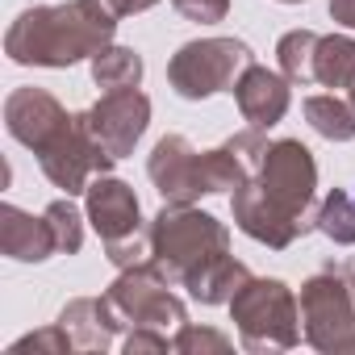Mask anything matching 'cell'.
Returning <instances> with one entry per match:
<instances>
[{"instance_id": "obj_1", "label": "cell", "mask_w": 355, "mask_h": 355, "mask_svg": "<svg viewBox=\"0 0 355 355\" xmlns=\"http://www.w3.org/2000/svg\"><path fill=\"white\" fill-rule=\"evenodd\" d=\"M318 163L301 138H276L268 142L255 175L230 197L234 226L272 247L284 251L309 230H318Z\"/></svg>"}, {"instance_id": "obj_2", "label": "cell", "mask_w": 355, "mask_h": 355, "mask_svg": "<svg viewBox=\"0 0 355 355\" xmlns=\"http://www.w3.org/2000/svg\"><path fill=\"white\" fill-rule=\"evenodd\" d=\"M117 21L101 0H67V5H34L26 9L9 34H5V55L21 67H71L80 59L101 55Z\"/></svg>"}, {"instance_id": "obj_3", "label": "cell", "mask_w": 355, "mask_h": 355, "mask_svg": "<svg viewBox=\"0 0 355 355\" xmlns=\"http://www.w3.org/2000/svg\"><path fill=\"white\" fill-rule=\"evenodd\" d=\"M230 251V230L197 205H163L150 218V263L171 284L184 288L209 259Z\"/></svg>"}, {"instance_id": "obj_4", "label": "cell", "mask_w": 355, "mask_h": 355, "mask_svg": "<svg viewBox=\"0 0 355 355\" xmlns=\"http://www.w3.org/2000/svg\"><path fill=\"white\" fill-rule=\"evenodd\" d=\"M230 318L239 326V347L255 351V355H263V351H293L305 338V330H301V301L276 276H251L234 293Z\"/></svg>"}, {"instance_id": "obj_5", "label": "cell", "mask_w": 355, "mask_h": 355, "mask_svg": "<svg viewBox=\"0 0 355 355\" xmlns=\"http://www.w3.org/2000/svg\"><path fill=\"white\" fill-rule=\"evenodd\" d=\"M247 63H255V55L243 38H197L167 59V84L184 101H205L214 92H234Z\"/></svg>"}, {"instance_id": "obj_6", "label": "cell", "mask_w": 355, "mask_h": 355, "mask_svg": "<svg viewBox=\"0 0 355 355\" xmlns=\"http://www.w3.org/2000/svg\"><path fill=\"white\" fill-rule=\"evenodd\" d=\"M301 330L313 351L347 355L355 351V293L343 276V268L313 272L301 284Z\"/></svg>"}, {"instance_id": "obj_7", "label": "cell", "mask_w": 355, "mask_h": 355, "mask_svg": "<svg viewBox=\"0 0 355 355\" xmlns=\"http://www.w3.org/2000/svg\"><path fill=\"white\" fill-rule=\"evenodd\" d=\"M109 309L117 313V322L125 330L134 326H155V330H180L189 322V309L184 301L171 293V284L155 272V263H134V268H121V276L109 284L105 293Z\"/></svg>"}, {"instance_id": "obj_8", "label": "cell", "mask_w": 355, "mask_h": 355, "mask_svg": "<svg viewBox=\"0 0 355 355\" xmlns=\"http://www.w3.org/2000/svg\"><path fill=\"white\" fill-rule=\"evenodd\" d=\"M38 163H42L46 180H51L55 189H63L67 197H80V193H88V184L96 180V175H105L117 159L92 138L84 113H76L71 125H67L46 150H38Z\"/></svg>"}, {"instance_id": "obj_9", "label": "cell", "mask_w": 355, "mask_h": 355, "mask_svg": "<svg viewBox=\"0 0 355 355\" xmlns=\"http://www.w3.org/2000/svg\"><path fill=\"white\" fill-rule=\"evenodd\" d=\"M84 121L113 159H125L150 125V101L138 88H117V92H105L92 109H84Z\"/></svg>"}, {"instance_id": "obj_10", "label": "cell", "mask_w": 355, "mask_h": 355, "mask_svg": "<svg viewBox=\"0 0 355 355\" xmlns=\"http://www.w3.org/2000/svg\"><path fill=\"white\" fill-rule=\"evenodd\" d=\"M146 175L159 189L163 201L171 205H193L205 197V180H201V150L184 138V134H167L155 142L150 159H146Z\"/></svg>"}, {"instance_id": "obj_11", "label": "cell", "mask_w": 355, "mask_h": 355, "mask_svg": "<svg viewBox=\"0 0 355 355\" xmlns=\"http://www.w3.org/2000/svg\"><path fill=\"white\" fill-rule=\"evenodd\" d=\"M5 125L21 146H30L38 155L71 125V113L46 88H13L5 101Z\"/></svg>"}, {"instance_id": "obj_12", "label": "cell", "mask_w": 355, "mask_h": 355, "mask_svg": "<svg viewBox=\"0 0 355 355\" xmlns=\"http://www.w3.org/2000/svg\"><path fill=\"white\" fill-rule=\"evenodd\" d=\"M84 214L92 222V230L101 234V243H121V239H134V234H146L150 226H142V209H138V197L125 180L117 175H96L84 193Z\"/></svg>"}, {"instance_id": "obj_13", "label": "cell", "mask_w": 355, "mask_h": 355, "mask_svg": "<svg viewBox=\"0 0 355 355\" xmlns=\"http://www.w3.org/2000/svg\"><path fill=\"white\" fill-rule=\"evenodd\" d=\"M234 101H239V113H243L255 130H272V125L284 121L293 92H288L284 71H272V67H263V63H247L243 76L234 80Z\"/></svg>"}, {"instance_id": "obj_14", "label": "cell", "mask_w": 355, "mask_h": 355, "mask_svg": "<svg viewBox=\"0 0 355 355\" xmlns=\"http://www.w3.org/2000/svg\"><path fill=\"white\" fill-rule=\"evenodd\" d=\"M0 251L17 263H42L51 255H59V243H55L46 214L34 218L17 205H0Z\"/></svg>"}, {"instance_id": "obj_15", "label": "cell", "mask_w": 355, "mask_h": 355, "mask_svg": "<svg viewBox=\"0 0 355 355\" xmlns=\"http://www.w3.org/2000/svg\"><path fill=\"white\" fill-rule=\"evenodd\" d=\"M59 326L71 334L76 351H109L117 330H121V322H117V313L109 309L105 297H76V301H67L63 313H59Z\"/></svg>"}, {"instance_id": "obj_16", "label": "cell", "mask_w": 355, "mask_h": 355, "mask_svg": "<svg viewBox=\"0 0 355 355\" xmlns=\"http://www.w3.org/2000/svg\"><path fill=\"white\" fill-rule=\"evenodd\" d=\"M251 280V272H247V263L243 259H234L230 251L226 255H218V259H209L184 288H189V297L193 301H201V305H230L234 301V293L243 288Z\"/></svg>"}, {"instance_id": "obj_17", "label": "cell", "mask_w": 355, "mask_h": 355, "mask_svg": "<svg viewBox=\"0 0 355 355\" xmlns=\"http://www.w3.org/2000/svg\"><path fill=\"white\" fill-rule=\"evenodd\" d=\"M313 80L326 88H351L355 84V38L322 34L318 55H313Z\"/></svg>"}, {"instance_id": "obj_18", "label": "cell", "mask_w": 355, "mask_h": 355, "mask_svg": "<svg viewBox=\"0 0 355 355\" xmlns=\"http://www.w3.org/2000/svg\"><path fill=\"white\" fill-rule=\"evenodd\" d=\"M305 121L326 138V142H351L355 138V105L322 92V96H305Z\"/></svg>"}, {"instance_id": "obj_19", "label": "cell", "mask_w": 355, "mask_h": 355, "mask_svg": "<svg viewBox=\"0 0 355 355\" xmlns=\"http://www.w3.org/2000/svg\"><path fill=\"white\" fill-rule=\"evenodd\" d=\"M92 84L105 88V92H117V88H138L142 84V59L130 51V46H105L101 55H92Z\"/></svg>"}, {"instance_id": "obj_20", "label": "cell", "mask_w": 355, "mask_h": 355, "mask_svg": "<svg viewBox=\"0 0 355 355\" xmlns=\"http://www.w3.org/2000/svg\"><path fill=\"white\" fill-rule=\"evenodd\" d=\"M318 38L313 30H288L276 42V59L288 84H313V55H318Z\"/></svg>"}, {"instance_id": "obj_21", "label": "cell", "mask_w": 355, "mask_h": 355, "mask_svg": "<svg viewBox=\"0 0 355 355\" xmlns=\"http://www.w3.org/2000/svg\"><path fill=\"white\" fill-rule=\"evenodd\" d=\"M318 230L338 247H355V193L330 189L318 205Z\"/></svg>"}, {"instance_id": "obj_22", "label": "cell", "mask_w": 355, "mask_h": 355, "mask_svg": "<svg viewBox=\"0 0 355 355\" xmlns=\"http://www.w3.org/2000/svg\"><path fill=\"white\" fill-rule=\"evenodd\" d=\"M46 222H51V230H55L59 255H76V251L84 247V222H88V214H80V209L71 205V197L51 201V205H46Z\"/></svg>"}, {"instance_id": "obj_23", "label": "cell", "mask_w": 355, "mask_h": 355, "mask_svg": "<svg viewBox=\"0 0 355 355\" xmlns=\"http://www.w3.org/2000/svg\"><path fill=\"white\" fill-rule=\"evenodd\" d=\"M230 347H234V343H230L222 330L193 326V322H184L180 330L171 334V351H180V355H197V351H201V355H205V351H218V355H222V351H230Z\"/></svg>"}, {"instance_id": "obj_24", "label": "cell", "mask_w": 355, "mask_h": 355, "mask_svg": "<svg viewBox=\"0 0 355 355\" xmlns=\"http://www.w3.org/2000/svg\"><path fill=\"white\" fill-rule=\"evenodd\" d=\"M13 351H51V355H71V351H76V343H71V334L55 322V326H46V330H34V334L17 338V343H13Z\"/></svg>"}, {"instance_id": "obj_25", "label": "cell", "mask_w": 355, "mask_h": 355, "mask_svg": "<svg viewBox=\"0 0 355 355\" xmlns=\"http://www.w3.org/2000/svg\"><path fill=\"white\" fill-rule=\"evenodd\" d=\"M171 9L184 21H201V26H218L230 17V0H171Z\"/></svg>"}, {"instance_id": "obj_26", "label": "cell", "mask_w": 355, "mask_h": 355, "mask_svg": "<svg viewBox=\"0 0 355 355\" xmlns=\"http://www.w3.org/2000/svg\"><path fill=\"white\" fill-rule=\"evenodd\" d=\"M101 5H105L113 17H134V13H146L150 5H159V0H101Z\"/></svg>"}, {"instance_id": "obj_27", "label": "cell", "mask_w": 355, "mask_h": 355, "mask_svg": "<svg viewBox=\"0 0 355 355\" xmlns=\"http://www.w3.org/2000/svg\"><path fill=\"white\" fill-rule=\"evenodd\" d=\"M330 17L343 30H355V0H330Z\"/></svg>"}, {"instance_id": "obj_28", "label": "cell", "mask_w": 355, "mask_h": 355, "mask_svg": "<svg viewBox=\"0 0 355 355\" xmlns=\"http://www.w3.org/2000/svg\"><path fill=\"white\" fill-rule=\"evenodd\" d=\"M338 268H343V276H347V284H351V293H355V255H351V259H343Z\"/></svg>"}, {"instance_id": "obj_29", "label": "cell", "mask_w": 355, "mask_h": 355, "mask_svg": "<svg viewBox=\"0 0 355 355\" xmlns=\"http://www.w3.org/2000/svg\"><path fill=\"white\" fill-rule=\"evenodd\" d=\"M280 5H301V0H280Z\"/></svg>"}, {"instance_id": "obj_30", "label": "cell", "mask_w": 355, "mask_h": 355, "mask_svg": "<svg viewBox=\"0 0 355 355\" xmlns=\"http://www.w3.org/2000/svg\"><path fill=\"white\" fill-rule=\"evenodd\" d=\"M351 105H355V84H351Z\"/></svg>"}]
</instances>
